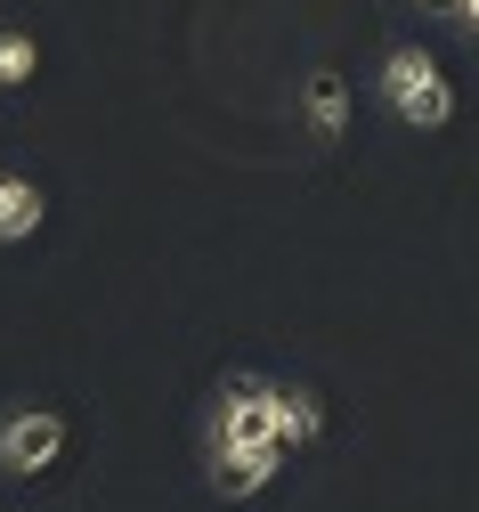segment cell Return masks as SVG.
<instances>
[{
	"mask_svg": "<svg viewBox=\"0 0 479 512\" xmlns=\"http://www.w3.org/2000/svg\"><path fill=\"white\" fill-rule=\"evenodd\" d=\"M374 98L390 106V122H406V131H447V122H455V82H447V66H439L423 41L382 49Z\"/></svg>",
	"mask_w": 479,
	"mask_h": 512,
	"instance_id": "6da1fadb",
	"label": "cell"
},
{
	"mask_svg": "<svg viewBox=\"0 0 479 512\" xmlns=\"http://www.w3.org/2000/svg\"><path fill=\"white\" fill-rule=\"evenodd\" d=\"M74 447V423L41 399H9L0 407V480H41L57 472V456Z\"/></svg>",
	"mask_w": 479,
	"mask_h": 512,
	"instance_id": "7a4b0ae2",
	"label": "cell"
},
{
	"mask_svg": "<svg viewBox=\"0 0 479 512\" xmlns=\"http://www.w3.org/2000/svg\"><path fill=\"white\" fill-rule=\"evenodd\" d=\"M212 496H228V504H244V496H260L268 480L285 472V447H268V439H244V447H212Z\"/></svg>",
	"mask_w": 479,
	"mask_h": 512,
	"instance_id": "3957f363",
	"label": "cell"
},
{
	"mask_svg": "<svg viewBox=\"0 0 479 512\" xmlns=\"http://www.w3.org/2000/svg\"><path fill=\"white\" fill-rule=\"evenodd\" d=\"M301 131L317 147H341V131H350V82L333 66H309V82H301Z\"/></svg>",
	"mask_w": 479,
	"mask_h": 512,
	"instance_id": "277c9868",
	"label": "cell"
},
{
	"mask_svg": "<svg viewBox=\"0 0 479 512\" xmlns=\"http://www.w3.org/2000/svg\"><path fill=\"white\" fill-rule=\"evenodd\" d=\"M49 220V196L33 171H0V244H33Z\"/></svg>",
	"mask_w": 479,
	"mask_h": 512,
	"instance_id": "5b68a950",
	"label": "cell"
},
{
	"mask_svg": "<svg viewBox=\"0 0 479 512\" xmlns=\"http://www.w3.org/2000/svg\"><path fill=\"white\" fill-rule=\"evenodd\" d=\"M277 431H285V447H317L325 439V399L309 382H277Z\"/></svg>",
	"mask_w": 479,
	"mask_h": 512,
	"instance_id": "8992f818",
	"label": "cell"
},
{
	"mask_svg": "<svg viewBox=\"0 0 479 512\" xmlns=\"http://www.w3.org/2000/svg\"><path fill=\"white\" fill-rule=\"evenodd\" d=\"M41 74V41L25 25H0V90H33Z\"/></svg>",
	"mask_w": 479,
	"mask_h": 512,
	"instance_id": "52a82bcc",
	"label": "cell"
},
{
	"mask_svg": "<svg viewBox=\"0 0 479 512\" xmlns=\"http://www.w3.org/2000/svg\"><path fill=\"white\" fill-rule=\"evenodd\" d=\"M447 17H455V33H471V41H479V0H455Z\"/></svg>",
	"mask_w": 479,
	"mask_h": 512,
	"instance_id": "ba28073f",
	"label": "cell"
},
{
	"mask_svg": "<svg viewBox=\"0 0 479 512\" xmlns=\"http://www.w3.org/2000/svg\"><path fill=\"white\" fill-rule=\"evenodd\" d=\"M415 9H431V17H447V9H455V0H415Z\"/></svg>",
	"mask_w": 479,
	"mask_h": 512,
	"instance_id": "9c48e42d",
	"label": "cell"
}]
</instances>
